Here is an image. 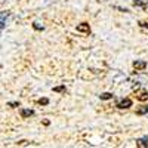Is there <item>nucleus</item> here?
Masks as SVG:
<instances>
[{
    "label": "nucleus",
    "instance_id": "obj_10",
    "mask_svg": "<svg viewBox=\"0 0 148 148\" xmlns=\"http://www.w3.org/2000/svg\"><path fill=\"white\" fill-rule=\"evenodd\" d=\"M99 98H101V99H111V98H113V93H110V92H105V93L99 95Z\"/></svg>",
    "mask_w": 148,
    "mask_h": 148
},
{
    "label": "nucleus",
    "instance_id": "obj_11",
    "mask_svg": "<svg viewBox=\"0 0 148 148\" xmlns=\"http://www.w3.org/2000/svg\"><path fill=\"white\" fill-rule=\"evenodd\" d=\"M65 86H56V88H53V92H65Z\"/></svg>",
    "mask_w": 148,
    "mask_h": 148
},
{
    "label": "nucleus",
    "instance_id": "obj_13",
    "mask_svg": "<svg viewBox=\"0 0 148 148\" xmlns=\"http://www.w3.org/2000/svg\"><path fill=\"white\" fill-rule=\"evenodd\" d=\"M37 102H39L40 105H47L49 104V99H47V98H42V99H39Z\"/></svg>",
    "mask_w": 148,
    "mask_h": 148
},
{
    "label": "nucleus",
    "instance_id": "obj_12",
    "mask_svg": "<svg viewBox=\"0 0 148 148\" xmlns=\"http://www.w3.org/2000/svg\"><path fill=\"white\" fill-rule=\"evenodd\" d=\"M138 98H139L141 101H145L147 98H148V93H147V92L144 90V92H141V93H139V96H138Z\"/></svg>",
    "mask_w": 148,
    "mask_h": 148
},
{
    "label": "nucleus",
    "instance_id": "obj_1",
    "mask_svg": "<svg viewBox=\"0 0 148 148\" xmlns=\"http://www.w3.org/2000/svg\"><path fill=\"white\" fill-rule=\"evenodd\" d=\"M129 107H132V101L129 99V98L121 99V101L117 102V108H120V110H125V108H129Z\"/></svg>",
    "mask_w": 148,
    "mask_h": 148
},
{
    "label": "nucleus",
    "instance_id": "obj_5",
    "mask_svg": "<svg viewBox=\"0 0 148 148\" xmlns=\"http://www.w3.org/2000/svg\"><path fill=\"white\" fill-rule=\"evenodd\" d=\"M21 116H22L24 119L31 117V116H34V110H30V108H22V110H21Z\"/></svg>",
    "mask_w": 148,
    "mask_h": 148
},
{
    "label": "nucleus",
    "instance_id": "obj_4",
    "mask_svg": "<svg viewBox=\"0 0 148 148\" xmlns=\"http://www.w3.org/2000/svg\"><path fill=\"white\" fill-rule=\"evenodd\" d=\"M9 14H6V12H0V31H2L6 25V19H8Z\"/></svg>",
    "mask_w": 148,
    "mask_h": 148
},
{
    "label": "nucleus",
    "instance_id": "obj_2",
    "mask_svg": "<svg viewBox=\"0 0 148 148\" xmlns=\"http://www.w3.org/2000/svg\"><path fill=\"white\" fill-rule=\"evenodd\" d=\"M136 147L138 148H148V136H142L136 139Z\"/></svg>",
    "mask_w": 148,
    "mask_h": 148
},
{
    "label": "nucleus",
    "instance_id": "obj_3",
    "mask_svg": "<svg viewBox=\"0 0 148 148\" xmlns=\"http://www.w3.org/2000/svg\"><path fill=\"white\" fill-rule=\"evenodd\" d=\"M77 31L84 33V34H89V33H90V27H89V24H86V22L79 24V25H77Z\"/></svg>",
    "mask_w": 148,
    "mask_h": 148
},
{
    "label": "nucleus",
    "instance_id": "obj_8",
    "mask_svg": "<svg viewBox=\"0 0 148 148\" xmlns=\"http://www.w3.org/2000/svg\"><path fill=\"white\" fill-rule=\"evenodd\" d=\"M147 113H148V105H145V107H142V108H139V110L136 111L138 116H144V114H147Z\"/></svg>",
    "mask_w": 148,
    "mask_h": 148
},
{
    "label": "nucleus",
    "instance_id": "obj_9",
    "mask_svg": "<svg viewBox=\"0 0 148 148\" xmlns=\"http://www.w3.org/2000/svg\"><path fill=\"white\" fill-rule=\"evenodd\" d=\"M33 28L37 30V31H43V30H45V27L42 25L40 22H34V24H33Z\"/></svg>",
    "mask_w": 148,
    "mask_h": 148
},
{
    "label": "nucleus",
    "instance_id": "obj_14",
    "mask_svg": "<svg viewBox=\"0 0 148 148\" xmlns=\"http://www.w3.org/2000/svg\"><path fill=\"white\" fill-rule=\"evenodd\" d=\"M10 107H19V102H9Z\"/></svg>",
    "mask_w": 148,
    "mask_h": 148
},
{
    "label": "nucleus",
    "instance_id": "obj_6",
    "mask_svg": "<svg viewBox=\"0 0 148 148\" xmlns=\"http://www.w3.org/2000/svg\"><path fill=\"white\" fill-rule=\"evenodd\" d=\"M133 67L136 68V70H144L147 67V62H145V61H141V59H136L133 62Z\"/></svg>",
    "mask_w": 148,
    "mask_h": 148
},
{
    "label": "nucleus",
    "instance_id": "obj_7",
    "mask_svg": "<svg viewBox=\"0 0 148 148\" xmlns=\"http://www.w3.org/2000/svg\"><path fill=\"white\" fill-rule=\"evenodd\" d=\"M148 5V0H135L133 6H138V8H147Z\"/></svg>",
    "mask_w": 148,
    "mask_h": 148
}]
</instances>
